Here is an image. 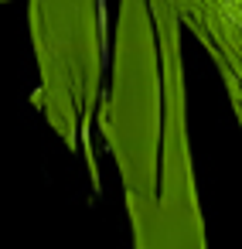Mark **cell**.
<instances>
[{
    "instance_id": "cell-1",
    "label": "cell",
    "mask_w": 242,
    "mask_h": 249,
    "mask_svg": "<svg viewBox=\"0 0 242 249\" xmlns=\"http://www.w3.org/2000/svg\"><path fill=\"white\" fill-rule=\"evenodd\" d=\"M160 133H164V75H160L154 11L150 0H120L106 143L116 157L130 215H140L157 201Z\"/></svg>"
},
{
    "instance_id": "cell-2",
    "label": "cell",
    "mask_w": 242,
    "mask_h": 249,
    "mask_svg": "<svg viewBox=\"0 0 242 249\" xmlns=\"http://www.w3.org/2000/svg\"><path fill=\"white\" fill-rule=\"evenodd\" d=\"M28 24L41 75L35 103L62 143L69 150H82L96 174L89 130L106 55L103 0H31Z\"/></svg>"
},
{
    "instance_id": "cell-3",
    "label": "cell",
    "mask_w": 242,
    "mask_h": 249,
    "mask_svg": "<svg viewBox=\"0 0 242 249\" xmlns=\"http://www.w3.org/2000/svg\"><path fill=\"white\" fill-rule=\"evenodd\" d=\"M160 75H164V133H160V184L157 201L130 215L133 249H208L205 218L188 147V99H184V65H181V24L167 0H150Z\"/></svg>"
},
{
    "instance_id": "cell-4",
    "label": "cell",
    "mask_w": 242,
    "mask_h": 249,
    "mask_svg": "<svg viewBox=\"0 0 242 249\" xmlns=\"http://www.w3.org/2000/svg\"><path fill=\"white\" fill-rule=\"evenodd\" d=\"M177 24L211 55L242 126V0H167Z\"/></svg>"
},
{
    "instance_id": "cell-5",
    "label": "cell",
    "mask_w": 242,
    "mask_h": 249,
    "mask_svg": "<svg viewBox=\"0 0 242 249\" xmlns=\"http://www.w3.org/2000/svg\"><path fill=\"white\" fill-rule=\"evenodd\" d=\"M0 4H4V0H0Z\"/></svg>"
}]
</instances>
